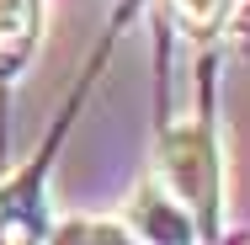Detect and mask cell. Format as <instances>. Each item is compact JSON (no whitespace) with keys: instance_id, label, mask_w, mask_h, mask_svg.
I'll use <instances>...</instances> for the list:
<instances>
[{"instance_id":"obj_4","label":"cell","mask_w":250,"mask_h":245,"mask_svg":"<svg viewBox=\"0 0 250 245\" xmlns=\"http://www.w3.org/2000/svg\"><path fill=\"white\" fill-rule=\"evenodd\" d=\"M43 240V192L27 176L0 187V245H38Z\"/></svg>"},{"instance_id":"obj_5","label":"cell","mask_w":250,"mask_h":245,"mask_svg":"<svg viewBox=\"0 0 250 245\" xmlns=\"http://www.w3.org/2000/svg\"><path fill=\"white\" fill-rule=\"evenodd\" d=\"M48 245H139V240L112 219H69V224L48 229Z\"/></svg>"},{"instance_id":"obj_1","label":"cell","mask_w":250,"mask_h":245,"mask_svg":"<svg viewBox=\"0 0 250 245\" xmlns=\"http://www.w3.org/2000/svg\"><path fill=\"white\" fill-rule=\"evenodd\" d=\"M160 181L170 187V197L192 213V219H213L218 192H224V160L218 144L202 123H176L160 144Z\"/></svg>"},{"instance_id":"obj_2","label":"cell","mask_w":250,"mask_h":245,"mask_svg":"<svg viewBox=\"0 0 250 245\" xmlns=\"http://www.w3.org/2000/svg\"><path fill=\"white\" fill-rule=\"evenodd\" d=\"M123 229L139 245H197V219L170 197V187L160 176H149L133 192V202L123 208Z\"/></svg>"},{"instance_id":"obj_6","label":"cell","mask_w":250,"mask_h":245,"mask_svg":"<svg viewBox=\"0 0 250 245\" xmlns=\"http://www.w3.org/2000/svg\"><path fill=\"white\" fill-rule=\"evenodd\" d=\"M176 5V16L187 22V32H197V38H213L229 16H234V0H170Z\"/></svg>"},{"instance_id":"obj_3","label":"cell","mask_w":250,"mask_h":245,"mask_svg":"<svg viewBox=\"0 0 250 245\" xmlns=\"http://www.w3.org/2000/svg\"><path fill=\"white\" fill-rule=\"evenodd\" d=\"M43 38V0H0V75L27 69Z\"/></svg>"}]
</instances>
